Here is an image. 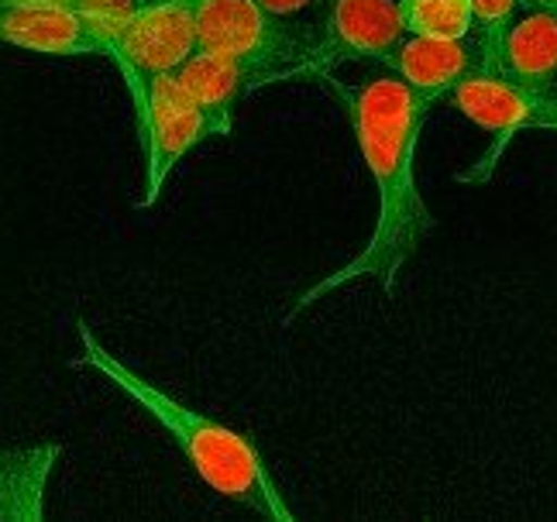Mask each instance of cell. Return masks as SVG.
Segmentation results:
<instances>
[{"instance_id":"obj_12","label":"cell","mask_w":557,"mask_h":522,"mask_svg":"<svg viewBox=\"0 0 557 522\" xmlns=\"http://www.w3.org/2000/svg\"><path fill=\"white\" fill-rule=\"evenodd\" d=\"M59 453V444L0 450V519H46V488Z\"/></svg>"},{"instance_id":"obj_8","label":"cell","mask_w":557,"mask_h":522,"mask_svg":"<svg viewBox=\"0 0 557 522\" xmlns=\"http://www.w3.org/2000/svg\"><path fill=\"white\" fill-rule=\"evenodd\" d=\"M0 41L41 55H107L103 38L83 21L73 4L35 0V4H0Z\"/></svg>"},{"instance_id":"obj_4","label":"cell","mask_w":557,"mask_h":522,"mask_svg":"<svg viewBox=\"0 0 557 522\" xmlns=\"http://www.w3.org/2000/svg\"><path fill=\"white\" fill-rule=\"evenodd\" d=\"M197 52V0H148L117 35L111 59L135 103V121L148 111V94L162 73H176Z\"/></svg>"},{"instance_id":"obj_14","label":"cell","mask_w":557,"mask_h":522,"mask_svg":"<svg viewBox=\"0 0 557 522\" xmlns=\"http://www.w3.org/2000/svg\"><path fill=\"white\" fill-rule=\"evenodd\" d=\"M520 11H523V0H471V14H475L471 41L479 46L482 70L503 73V49Z\"/></svg>"},{"instance_id":"obj_13","label":"cell","mask_w":557,"mask_h":522,"mask_svg":"<svg viewBox=\"0 0 557 522\" xmlns=\"http://www.w3.org/2000/svg\"><path fill=\"white\" fill-rule=\"evenodd\" d=\"M406 35L426 38H471L475 14L471 0H399Z\"/></svg>"},{"instance_id":"obj_2","label":"cell","mask_w":557,"mask_h":522,"mask_svg":"<svg viewBox=\"0 0 557 522\" xmlns=\"http://www.w3.org/2000/svg\"><path fill=\"white\" fill-rule=\"evenodd\" d=\"M79 344H83V361L111 385H117L127 399H135L148 417L180 444L186 461L197 468V474L213 492L238 506L255 509L272 522H296V512L289 509L269 464L262 461V453L255 450L248 437L203 417V412H197L193 406L165 396L159 385H152L145 375H138L135 368H127L121 358L107 351L87 323H79Z\"/></svg>"},{"instance_id":"obj_1","label":"cell","mask_w":557,"mask_h":522,"mask_svg":"<svg viewBox=\"0 0 557 522\" xmlns=\"http://www.w3.org/2000/svg\"><path fill=\"white\" fill-rule=\"evenodd\" d=\"M327 83L337 94L341 107H345L361 159L369 165V176L379 192V216L369 245L348 265L313 282L293 302L286 320L299 316L317 299H324L341 286H355V282H379L385 293H393L406 261L434 234V216L426 210L413 176L417 141L426 111H431V100L420 97L413 86H406L396 73H379L358 86H345L337 79Z\"/></svg>"},{"instance_id":"obj_6","label":"cell","mask_w":557,"mask_h":522,"mask_svg":"<svg viewBox=\"0 0 557 522\" xmlns=\"http://www.w3.org/2000/svg\"><path fill=\"white\" fill-rule=\"evenodd\" d=\"M138 138L145 151V192L138 207L148 210L173 176V169L207 138H218L210 117L197 107L176 73H162L148 94V111L138 121Z\"/></svg>"},{"instance_id":"obj_16","label":"cell","mask_w":557,"mask_h":522,"mask_svg":"<svg viewBox=\"0 0 557 522\" xmlns=\"http://www.w3.org/2000/svg\"><path fill=\"white\" fill-rule=\"evenodd\" d=\"M259 4L269 11V14H275V17H299V14H307L310 8H320L324 0H259Z\"/></svg>"},{"instance_id":"obj_7","label":"cell","mask_w":557,"mask_h":522,"mask_svg":"<svg viewBox=\"0 0 557 522\" xmlns=\"http://www.w3.org/2000/svg\"><path fill=\"white\" fill-rule=\"evenodd\" d=\"M447 100L471 124L492 130L499 145L517 130H554L557 135V97H544L503 73L475 70Z\"/></svg>"},{"instance_id":"obj_5","label":"cell","mask_w":557,"mask_h":522,"mask_svg":"<svg viewBox=\"0 0 557 522\" xmlns=\"http://www.w3.org/2000/svg\"><path fill=\"white\" fill-rule=\"evenodd\" d=\"M403 38L399 0H331L324 32L310 41V52L289 73V83L331 79L345 62H385Z\"/></svg>"},{"instance_id":"obj_11","label":"cell","mask_w":557,"mask_h":522,"mask_svg":"<svg viewBox=\"0 0 557 522\" xmlns=\"http://www.w3.org/2000/svg\"><path fill=\"white\" fill-rule=\"evenodd\" d=\"M503 76L557 97V14L523 8L503 49Z\"/></svg>"},{"instance_id":"obj_10","label":"cell","mask_w":557,"mask_h":522,"mask_svg":"<svg viewBox=\"0 0 557 522\" xmlns=\"http://www.w3.org/2000/svg\"><path fill=\"white\" fill-rule=\"evenodd\" d=\"M176 76L183 83V90L210 117L218 138H227L234 130V107L242 103V97L259 90V86H269V76L255 70V65L234 55L200 52V49L180 65Z\"/></svg>"},{"instance_id":"obj_9","label":"cell","mask_w":557,"mask_h":522,"mask_svg":"<svg viewBox=\"0 0 557 522\" xmlns=\"http://www.w3.org/2000/svg\"><path fill=\"white\" fill-rule=\"evenodd\" d=\"M382 65L434 103L441 97H451L458 90V83L482 70V55L471 38L406 35Z\"/></svg>"},{"instance_id":"obj_15","label":"cell","mask_w":557,"mask_h":522,"mask_svg":"<svg viewBox=\"0 0 557 522\" xmlns=\"http://www.w3.org/2000/svg\"><path fill=\"white\" fill-rule=\"evenodd\" d=\"M70 4L103 38L107 52H114L117 35L127 28V21H132L148 0H70Z\"/></svg>"},{"instance_id":"obj_17","label":"cell","mask_w":557,"mask_h":522,"mask_svg":"<svg viewBox=\"0 0 557 522\" xmlns=\"http://www.w3.org/2000/svg\"><path fill=\"white\" fill-rule=\"evenodd\" d=\"M523 8H537V11L557 14V0H523Z\"/></svg>"},{"instance_id":"obj_18","label":"cell","mask_w":557,"mask_h":522,"mask_svg":"<svg viewBox=\"0 0 557 522\" xmlns=\"http://www.w3.org/2000/svg\"><path fill=\"white\" fill-rule=\"evenodd\" d=\"M62 4H70V0H62Z\"/></svg>"},{"instance_id":"obj_3","label":"cell","mask_w":557,"mask_h":522,"mask_svg":"<svg viewBox=\"0 0 557 522\" xmlns=\"http://www.w3.org/2000/svg\"><path fill=\"white\" fill-rule=\"evenodd\" d=\"M310 41L307 32L269 14L259 0H197V49L242 59L269 83H289Z\"/></svg>"}]
</instances>
